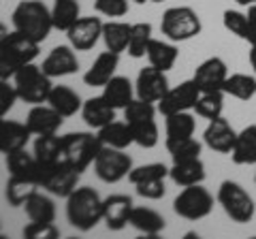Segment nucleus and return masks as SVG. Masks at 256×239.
I'll use <instances>...</instances> for the list:
<instances>
[{
    "label": "nucleus",
    "mask_w": 256,
    "mask_h": 239,
    "mask_svg": "<svg viewBox=\"0 0 256 239\" xmlns=\"http://www.w3.org/2000/svg\"><path fill=\"white\" fill-rule=\"evenodd\" d=\"M250 66H252V70H254V75H256V45H250Z\"/></svg>",
    "instance_id": "48"
},
{
    "label": "nucleus",
    "mask_w": 256,
    "mask_h": 239,
    "mask_svg": "<svg viewBox=\"0 0 256 239\" xmlns=\"http://www.w3.org/2000/svg\"><path fill=\"white\" fill-rule=\"evenodd\" d=\"M30 139V130L26 124L6 120V116H0V154H9L13 150L26 148Z\"/></svg>",
    "instance_id": "20"
},
{
    "label": "nucleus",
    "mask_w": 256,
    "mask_h": 239,
    "mask_svg": "<svg viewBox=\"0 0 256 239\" xmlns=\"http://www.w3.org/2000/svg\"><path fill=\"white\" fill-rule=\"evenodd\" d=\"M79 178H82V173L73 169L66 160H60L50 166H36L38 186L60 198H66L79 186Z\"/></svg>",
    "instance_id": "8"
},
{
    "label": "nucleus",
    "mask_w": 256,
    "mask_h": 239,
    "mask_svg": "<svg viewBox=\"0 0 256 239\" xmlns=\"http://www.w3.org/2000/svg\"><path fill=\"white\" fill-rule=\"evenodd\" d=\"M38 188L41 186L36 184V180L11 175L9 182H6V188H4V198L11 207H24V203L28 201V196Z\"/></svg>",
    "instance_id": "34"
},
{
    "label": "nucleus",
    "mask_w": 256,
    "mask_h": 239,
    "mask_svg": "<svg viewBox=\"0 0 256 239\" xmlns=\"http://www.w3.org/2000/svg\"><path fill=\"white\" fill-rule=\"evenodd\" d=\"M205 164L198 158H188V160H178L171 164L169 169V178L173 180V184L178 186H192V184H203L205 180Z\"/></svg>",
    "instance_id": "21"
},
{
    "label": "nucleus",
    "mask_w": 256,
    "mask_h": 239,
    "mask_svg": "<svg viewBox=\"0 0 256 239\" xmlns=\"http://www.w3.org/2000/svg\"><path fill=\"white\" fill-rule=\"evenodd\" d=\"M20 100L18 90L9 79H0V116H6L13 109V105Z\"/></svg>",
    "instance_id": "46"
},
{
    "label": "nucleus",
    "mask_w": 256,
    "mask_h": 239,
    "mask_svg": "<svg viewBox=\"0 0 256 239\" xmlns=\"http://www.w3.org/2000/svg\"><path fill=\"white\" fill-rule=\"evenodd\" d=\"M47 105L54 107L62 118H73L77 111H82L84 100L82 96L68 86H54L50 96H47Z\"/></svg>",
    "instance_id": "23"
},
{
    "label": "nucleus",
    "mask_w": 256,
    "mask_h": 239,
    "mask_svg": "<svg viewBox=\"0 0 256 239\" xmlns=\"http://www.w3.org/2000/svg\"><path fill=\"white\" fill-rule=\"evenodd\" d=\"M226 77H228V66L218 56H212V58L203 60L201 64L194 68V75H192V79H194V84L198 86L201 92L222 90Z\"/></svg>",
    "instance_id": "14"
},
{
    "label": "nucleus",
    "mask_w": 256,
    "mask_h": 239,
    "mask_svg": "<svg viewBox=\"0 0 256 239\" xmlns=\"http://www.w3.org/2000/svg\"><path fill=\"white\" fill-rule=\"evenodd\" d=\"M22 235L26 239H58L60 237V228L54 222H32L24 226Z\"/></svg>",
    "instance_id": "43"
},
{
    "label": "nucleus",
    "mask_w": 256,
    "mask_h": 239,
    "mask_svg": "<svg viewBox=\"0 0 256 239\" xmlns=\"http://www.w3.org/2000/svg\"><path fill=\"white\" fill-rule=\"evenodd\" d=\"M41 68L45 70L52 79L54 77H66V75H73L77 73L79 68V60H77V54L70 45H58L50 52V56L43 60Z\"/></svg>",
    "instance_id": "18"
},
{
    "label": "nucleus",
    "mask_w": 256,
    "mask_h": 239,
    "mask_svg": "<svg viewBox=\"0 0 256 239\" xmlns=\"http://www.w3.org/2000/svg\"><path fill=\"white\" fill-rule=\"evenodd\" d=\"M94 9L105 18H124L130 9V0H94Z\"/></svg>",
    "instance_id": "44"
},
{
    "label": "nucleus",
    "mask_w": 256,
    "mask_h": 239,
    "mask_svg": "<svg viewBox=\"0 0 256 239\" xmlns=\"http://www.w3.org/2000/svg\"><path fill=\"white\" fill-rule=\"evenodd\" d=\"M130 28H132V24L118 22V20L102 24V41H105L107 50L116 54L126 52L128 38H130Z\"/></svg>",
    "instance_id": "33"
},
{
    "label": "nucleus",
    "mask_w": 256,
    "mask_h": 239,
    "mask_svg": "<svg viewBox=\"0 0 256 239\" xmlns=\"http://www.w3.org/2000/svg\"><path fill=\"white\" fill-rule=\"evenodd\" d=\"M169 178V166L162 162H150V164H141V166H132L128 173V182L132 186L143 184V182H152V180H164Z\"/></svg>",
    "instance_id": "41"
},
{
    "label": "nucleus",
    "mask_w": 256,
    "mask_h": 239,
    "mask_svg": "<svg viewBox=\"0 0 256 239\" xmlns=\"http://www.w3.org/2000/svg\"><path fill=\"white\" fill-rule=\"evenodd\" d=\"M152 24L150 22H139L132 24L130 28V38H128V47L126 52L130 58H143L148 54V45L152 41Z\"/></svg>",
    "instance_id": "37"
},
{
    "label": "nucleus",
    "mask_w": 256,
    "mask_h": 239,
    "mask_svg": "<svg viewBox=\"0 0 256 239\" xmlns=\"http://www.w3.org/2000/svg\"><path fill=\"white\" fill-rule=\"evenodd\" d=\"M239 6H250V4H256V0H235Z\"/></svg>",
    "instance_id": "50"
},
{
    "label": "nucleus",
    "mask_w": 256,
    "mask_h": 239,
    "mask_svg": "<svg viewBox=\"0 0 256 239\" xmlns=\"http://www.w3.org/2000/svg\"><path fill=\"white\" fill-rule=\"evenodd\" d=\"M32 154H34L36 166H50V164L64 160L62 158V137H58V132L36 137Z\"/></svg>",
    "instance_id": "28"
},
{
    "label": "nucleus",
    "mask_w": 256,
    "mask_h": 239,
    "mask_svg": "<svg viewBox=\"0 0 256 239\" xmlns=\"http://www.w3.org/2000/svg\"><path fill=\"white\" fill-rule=\"evenodd\" d=\"M66 220L77 230H92L102 222V196L90 186H77L66 196Z\"/></svg>",
    "instance_id": "2"
},
{
    "label": "nucleus",
    "mask_w": 256,
    "mask_h": 239,
    "mask_svg": "<svg viewBox=\"0 0 256 239\" xmlns=\"http://www.w3.org/2000/svg\"><path fill=\"white\" fill-rule=\"evenodd\" d=\"M137 94H134V84L130 82L128 77H111L107 86L102 88V98H105L111 107H114L116 111L118 109H126L128 107V102H130Z\"/></svg>",
    "instance_id": "24"
},
{
    "label": "nucleus",
    "mask_w": 256,
    "mask_h": 239,
    "mask_svg": "<svg viewBox=\"0 0 256 239\" xmlns=\"http://www.w3.org/2000/svg\"><path fill=\"white\" fill-rule=\"evenodd\" d=\"M132 207L134 203L128 194H111L102 198V222L109 230H122L128 224Z\"/></svg>",
    "instance_id": "17"
},
{
    "label": "nucleus",
    "mask_w": 256,
    "mask_h": 239,
    "mask_svg": "<svg viewBox=\"0 0 256 239\" xmlns=\"http://www.w3.org/2000/svg\"><path fill=\"white\" fill-rule=\"evenodd\" d=\"M203 24L192 6H169L160 20V32L169 41L182 43L201 34Z\"/></svg>",
    "instance_id": "4"
},
{
    "label": "nucleus",
    "mask_w": 256,
    "mask_h": 239,
    "mask_svg": "<svg viewBox=\"0 0 256 239\" xmlns=\"http://www.w3.org/2000/svg\"><path fill=\"white\" fill-rule=\"evenodd\" d=\"M79 13H82V6H79L77 0H54V6H52L54 28L66 32V30L82 18Z\"/></svg>",
    "instance_id": "35"
},
{
    "label": "nucleus",
    "mask_w": 256,
    "mask_h": 239,
    "mask_svg": "<svg viewBox=\"0 0 256 239\" xmlns=\"http://www.w3.org/2000/svg\"><path fill=\"white\" fill-rule=\"evenodd\" d=\"M198 96H201V90L194 84V79L182 82L180 86L169 88V92L158 100V114L171 116V114H178V111H190L194 109Z\"/></svg>",
    "instance_id": "11"
},
{
    "label": "nucleus",
    "mask_w": 256,
    "mask_h": 239,
    "mask_svg": "<svg viewBox=\"0 0 256 239\" xmlns=\"http://www.w3.org/2000/svg\"><path fill=\"white\" fill-rule=\"evenodd\" d=\"M246 41L250 45H256V4L248 6V36Z\"/></svg>",
    "instance_id": "47"
},
{
    "label": "nucleus",
    "mask_w": 256,
    "mask_h": 239,
    "mask_svg": "<svg viewBox=\"0 0 256 239\" xmlns=\"http://www.w3.org/2000/svg\"><path fill=\"white\" fill-rule=\"evenodd\" d=\"M150 2H162V0H150Z\"/></svg>",
    "instance_id": "52"
},
{
    "label": "nucleus",
    "mask_w": 256,
    "mask_h": 239,
    "mask_svg": "<svg viewBox=\"0 0 256 239\" xmlns=\"http://www.w3.org/2000/svg\"><path fill=\"white\" fill-rule=\"evenodd\" d=\"M166 92H169V79H166L164 70H160L152 64L139 70L137 82H134L137 98H143L148 102H158Z\"/></svg>",
    "instance_id": "12"
},
{
    "label": "nucleus",
    "mask_w": 256,
    "mask_h": 239,
    "mask_svg": "<svg viewBox=\"0 0 256 239\" xmlns=\"http://www.w3.org/2000/svg\"><path fill=\"white\" fill-rule=\"evenodd\" d=\"M216 201L220 203L224 214H226L233 222H237V224H248V222H252L254 214H256V205H254V198L250 196V192L233 180L222 182L220 188H218Z\"/></svg>",
    "instance_id": "5"
},
{
    "label": "nucleus",
    "mask_w": 256,
    "mask_h": 239,
    "mask_svg": "<svg viewBox=\"0 0 256 239\" xmlns=\"http://www.w3.org/2000/svg\"><path fill=\"white\" fill-rule=\"evenodd\" d=\"M173 212L184 220L198 222L214 212V196L210 190L203 188V184L184 186V190L173 201Z\"/></svg>",
    "instance_id": "9"
},
{
    "label": "nucleus",
    "mask_w": 256,
    "mask_h": 239,
    "mask_svg": "<svg viewBox=\"0 0 256 239\" xmlns=\"http://www.w3.org/2000/svg\"><path fill=\"white\" fill-rule=\"evenodd\" d=\"M132 130V139L139 148H146L152 150L158 146V139H160V132H158V124H156V118H150V120H141V122H130L128 124Z\"/></svg>",
    "instance_id": "38"
},
{
    "label": "nucleus",
    "mask_w": 256,
    "mask_h": 239,
    "mask_svg": "<svg viewBox=\"0 0 256 239\" xmlns=\"http://www.w3.org/2000/svg\"><path fill=\"white\" fill-rule=\"evenodd\" d=\"M254 184H256V171H254Z\"/></svg>",
    "instance_id": "53"
},
{
    "label": "nucleus",
    "mask_w": 256,
    "mask_h": 239,
    "mask_svg": "<svg viewBox=\"0 0 256 239\" xmlns=\"http://www.w3.org/2000/svg\"><path fill=\"white\" fill-rule=\"evenodd\" d=\"M24 210H26V216L32 222H56V203L50 194L41 192V190H34L28 201L24 203Z\"/></svg>",
    "instance_id": "31"
},
{
    "label": "nucleus",
    "mask_w": 256,
    "mask_h": 239,
    "mask_svg": "<svg viewBox=\"0 0 256 239\" xmlns=\"http://www.w3.org/2000/svg\"><path fill=\"white\" fill-rule=\"evenodd\" d=\"M102 143L94 132H68L62 137V158L73 169L84 173L88 166L94 164Z\"/></svg>",
    "instance_id": "7"
},
{
    "label": "nucleus",
    "mask_w": 256,
    "mask_h": 239,
    "mask_svg": "<svg viewBox=\"0 0 256 239\" xmlns=\"http://www.w3.org/2000/svg\"><path fill=\"white\" fill-rule=\"evenodd\" d=\"M6 169L11 175H18V178H32L36 180V160L34 154L26 152V148L13 150V152L6 154ZM38 184V182H36Z\"/></svg>",
    "instance_id": "36"
},
{
    "label": "nucleus",
    "mask_w": 256,
    "mask_h": 239,
    "mask_svg": "<svg viewBox=\"0 0 256 239\" xmlns=\"http://www.w3.org/2000/svg\"><path fill=\"white\" fill-rule=\"evenodd\" d=\"M30 134H36V137H41V134H56L60 130V126L64 124V118L56 111L54 107L50 105H32V109L28 111L26 116V122Z\"/></svg>",
    "instance_id": "16"
},
{
    "label": "nucleus",
    "mask_w": 256,
    "mask_h": 239,
    "mask_svg": "<svg viewBox=\"0 0 256 239\" xmlns=\"http://www.w3.org/2000/svg\"><path fill=\"white\" fill-rule=\"evenodd\" d=\"M166 152L171 154V160H188V158H198L203 152V143L196 141L194 137L188 139H180V141H164Z\"/></svg>",
    "instance_id": "40"
},
{
    "label": "nucleus",
    "mask_w": 256,
    "mask_h": 239,
    "mask_svg": "<svg viewBox=\"0 0 256 239\" xmlns=\"http://www.w3.org/2000/svg\"><path fill=\"white\" fill-rule=\"evenodd\" d=\"M222 92L237 100H252L256 96V75L230 73L222 86Z\"/></svg>",
    "instance_id": "32"
},
{
    "label": "nucleus",
    "mask_w": 256,
    "mask_h": 239,
    "mask_svg": "<svg viewBox=\"0 0 256 239\" xmlns=\"http://www.w3.org/2000/svg\"><path fill=\"white\" fill-rule=\"evenodd\" d=\"M222 109H224V92L222 90L201 92V96L196 98V105H194V114L198 118L214 120V118L222 116Z\"/></svg>",
    "instance_id": "39"
},
{
    "label": "nucleus",
    "mask_w": 256,
    "mask_h": 239,
    "mask_svg": "<svg viewBox=\"0 0 256 239\" xmlns=\"http://www.w3.org/2000/svg\"><path fill=\"white\" fill-rule=\"evenodd\" d=\"M130 2H134V4H146V2H150V0H130Z\"/></svg>",
    "instance_id": "51"
},
{
    "label": "nucleus",
    "mask_w": 256,
    "mask_h": 239,
    "mask_svg": "<svg viewBox=\"0 0 256 239\" xmlns=\"http://www.w3.org/2000/svg\"><path fill=\"white\" fill-rule=\"evenodd\" d=\"M6 36H9V28H6V26H4V22L0 20V45H2V41H4Z\"/></svg>",
    "instance_id": "49"
},
{
    "label": "nucleus",
    "mask_w": 256,
    "mask_h": 239,
    "mask_svg": "<svg viewBox=\"0 0 256 239\" xmlns=\"http://www.w3.org/2000/svg\"><path fill=\"white\" fill-rule=\"evenodd\" d=\"M96 134H98V139H100L102 146H107V148L126 150V148H130L134 143L132 130H130V126H128L126 120H124V122H118V120H114V122H109L107 126H102V128L96 130Z\"/></svg>",
    "instance_id": "30"
},
{
    "label": "nucleus",
    "mask_w": 256,
    "mask_h": 239,
    "mask_svg": "<svg viewBox=\"0 0 256 239\" xmlns=\"http://www.w3.org/2000/svg\"><path fill=\"white\" fill-rule=\"evenodd\" d=\"M137 194L148 198V201H158L166 194V186H164V180H152V182H143V184L134 186Z\"/></svg>",
    "instance_id": "45"
},
{
    "label": "nucleus",
    "mask_w": 256,
    "mask_h": 239,
    "mask_svg": "<svg viewBox=\"0 0 256 239\" xmlns=\"http://www.w3.org/2000/svg\"><path fill=\"white\" fill-rule=\"evenodd\" d=\"M230 158L235 164H256V124H248L237 132Z\"/></svg>",
    "instance_id": "26"
},
{
    "label": "nucleus",
    "mask_w": 256,
    "mask_h": 239,
    "mask_svg": "<svg viewBox=\"0 0 256 239\" xmlns=\"http://www.w3.org/2000/svg\"><path fill=\"white\" fill-rule=\"evenodd\" d=\"M235 139H237V130L222 116L210 120V124H207V128L203 132V143L212 152H218V154H230Z\"/></svg>",
    "instance_id": "15"
},
{
    "label": "nucleus",
    "mask_w": 256,
    "mask_h": 239,
    "mask_svg": "<svg viewBox=\"0 0 256 239\" xmlns=\"http://www.w3.org/2000/svg\"><path fill=\"white\" fill-rule=\"evenodd\" d=\"M102 24L100 18H79L73 26L66 30L68 45L75 52H90L92 47L98 43V38H102Z\"/></svg>",
    "instance_id": "13"
},
{
    "label": "nucleus",
    "mask_w": 256,
    "mask_h": 239,
    "mask_svg": "<svg viewBox=\"0 0 256 239\" xmlns=\"http://www.w3.org/2000/svg\"><path fill=\"white\" fill-rule=\"evenodd\" d=\"M222 24L230 34L239 36L242 41H246L248 36V13H242L237 9H226L222 13Z\"/></svg>",
    "instance_id": "42"
},
{
    "label": "nucleus",
    "mask_w": 256,
    "mask_h": 239,
    "mask_svg": "<svg viewBox=\"0 0 256 239\" xmlns=\"http://www.w3.org/2000/svg\"><path fill=\"white\" fill-rule=\"evenodd\" d=\"M128 224H130L132 228H137L139 233H143V235L156 237V235H160L164 230L166 220L160 216L156 210H152V207H132L130 218H128Z\"/></svg>",
    "instance_id": "25"
},
{
    "label": "nucleus",
    "mask_w": 256,
    "mask_h": 239,
    "mask_svg": "<svg viewBox=\"0 0 256 239\" xmlns=\"http://www.w3.org/2000/svg\"><path fill=\"white\" fill-rule=\"evenodd\" d=\"M130 169H132V158L126 154V150L102 146L98 156L94 158V173L105 184L122 182L124 178H128Z\"/></svg>",
    "instance_id": "10"
},
{
    "label": "nucleus",
    "mask_w": 256,
    "mask_h": 239,
    "mask_svg": "<svg viewBox=\"0 0 256 239\" xmlns=\"http://www.w3.org/2000/svg\"><path fill=\"white\" fill-rule=\"evenodd\" d=\"M194 130H196V120L190 111H178V114L164 116V132H166L164 141H180L194 137Z\"/></svg>",
    "instance_id": "29"
},
{
    "label": "nucleus",
    "mask_w": 256,
    "mask_h": 239,
    "mask_svg": "<svg viewBox=\"0 0 256 239\" xmlns=\"http://www.w3.org/2000/svg\"><path fill=\"white\" fill-rule=\"evenodd\" d=\"M13 86L18 90L20 100L28 102V105H41L47 102V96L52 92V77L45 73L41 66H36L34 62L22 66L13 77Z\"/></svg>",
    "instance_id": "6"
},
{
    "label": "nucleus",
    "mask_w": 256,
    "mask_h": 239,
    "mask_svg": "<svg viewBox=\"0 0 256 239\" xmlns=\"http://www.w3.org/2000/svg\"><path fill=\"white\" fill-rule=\"evenodd\" d=\"M41 43L13 30L0 45V79H13L15 73L38 58Z\"/></svg>",
    "instance_id": "3"
},
{
    "label": "nucleus",
    "mask_w": 256,
    "mask_h": 239,
    "mask_svg": "<svg viewBox=\"0 0 256 239\" xmlns=\"http://www.w3.org/2000/svg\"><path fill=\"white\" fill-rule=\"evenodd\" d=\"M82 118H84V122L90 126V128L98 130V128H102V126H107L109 122H114L116 120V109L111 107L100 94V96H92V98H88L84 102Z\"/></svg>",
    "instance_id": "22"
},
{
    "label": "nucleus",
    "mask_w": 256,
    "mask_h": 239,
    "mask_svg": "<svg viewBox=\"0 0 256 239\" xmlns=\"http://www.w3.org/2000/svg\"><path fill=\"white\" fill-rule=\"evenodd\" d=\"M11 22H13V30L26 34L36 43H43L54 30L52 9L43 4L41 0H22L13 9Z\"/></svg>",
    "instance_id": "1"
},
{
    "label": "nucleus",
    "mask_w": 256,
    "mask_h": 239,
    "mask_svg": "<svg viewBox=\"0 0 256 239\" xmlns=\"http://www.w3.org/2000/svg\"><path fill=\"white\" fill-rule=\"evenodd\" d=\"M120 64V54L116 52H102L96 56V60L92 62V66L86 70L84 84L90 88H105L111 77H116V70Z\"/></svg>",
    "instance_id": "19"
},
{
    "label": "nucleus",
    "mask_w": 256,
    "mask_h": 239,
    "mask_svg": "<svg viewBox=\"0 0 256 239\" xmlns=\"http://www.w3.org/2000/svg\"><path fill=\"white\" fill-rule=\"evenodd\" d=\"M148 60L152 66H156L160 70H171L175 66V62L180 58V50L173 41H160V38H152L148 45Z\"/></svg>",
    "instance_id": "27"
}]
</instances>
